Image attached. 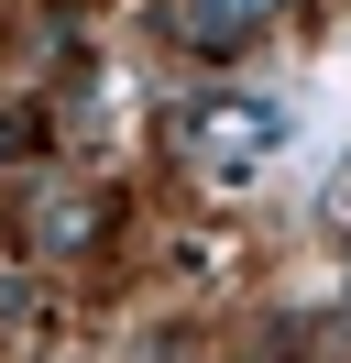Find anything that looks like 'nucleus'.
I'll return each instance as SVG.
<instances>
[{"instance_id":"nucleus-1","label":"nucleus","mask_w":351,"mask_h":363,"mask_svg":"<svg viewBox=\"0 0 351 363\" xmlns=\"http://www.w3.org/2000/svg\"><path fill=\"white\" fill-rule=\"evenodd\" d=\"M275 133H285V111H263V99H197V111H187V143H197V155H219V165L275 155Z\"/></svg>"},{"instance_id":"nucleus-2","label":"nucleus","mask_w":351,"mask_h":363,"mask_svg":"<svg viewBox=\"0 0 351 363\" xmlns=\"http://www.w3.org/2000/svg\"><path fill=\"white\" fill-rule=\"evenodd\" d=\"M99 231H110V199H99V187H44L33 220H22V242H33L44 264H66V253H88Z\"/></svg>"},{"instance_id":"nucleus-3","label":"nucleus","mask_w":351,"mask_h":363,"mask_svg":"<svg viewBox=\"0 0 351 363\" xmlns=\"http://www.w3.org/2000/svg\"><path fill=\"white\" fill-rule=\"evenodd\" d=\"M285 0H176V45L187 55H241Z\"/></svg>"},{"instance_id":"nucleus-4","label":"nucleus","mask_w":351,"mask_h":363,"mask_svg":"<svg viewBox=\"0 0 351 363\" xmlns=\"http://www.w3.org/2000/svg\"><path fill=\"white\" fill-rule=\"evenodd\" d=\"M44 319H55V286L33 264H0V341H44Z\"/></svg>"},{"instance_id":"nucleus-5","label":"nucleus","mask_w":351,"mask_h":363,"mask_svg":"<svg viewBox=\"0 0 351 363\" xmlns=\"http://www.w3.org/2000/svg\"><path fill=\"white\" fill-rule=\"evenodd\" d=\"M33 143H44V111H33V99H11V111H0V165H22Z\"/></svg>"}]
</instances>
